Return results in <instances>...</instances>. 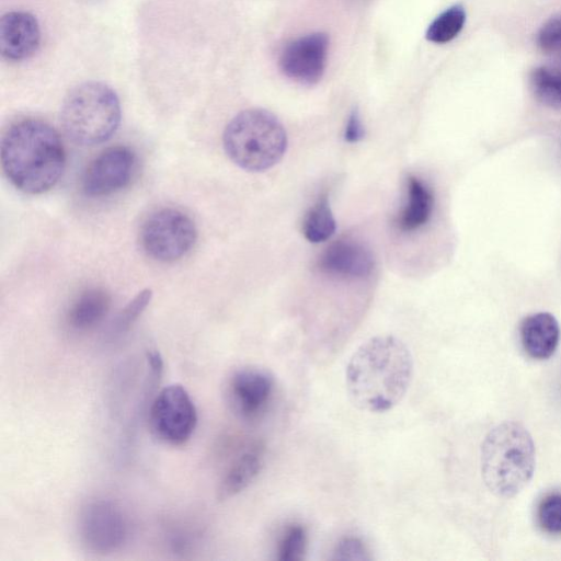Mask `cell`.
<instances>
[{"label": "cell", "mask_w": 561, "mask_h": 561, "mask_svg": "<svg viewBox=\"0 0 561 561\" xmlns=\"http://www.w3.org/2000/svg\"><path fill=\"white\" fill-rule=\"evenodd\" d=\"M264 460L265 446L262 443L247 446L224 473L217 489V499L226 501L245 490L260 474Z\"/></svg>", "instance_id": "5bb4252c"}, {"label": "cell", "mask_w": 561, "mask_h": 561, "mask_svg": "<svg viewBox=\"0 0 561 561\" xmlns=\"http://www.w3.org/2000/svg\"><path fill=\"white\" fill-rule=\"evenodd\" d=\"M197 229L183 210L162 207L150 213L140 228V244L146 254L160 262H174L194 247Z\"/></svg>", "instance_id": "8992f818"}, {"label": "cell", "mask_w": 561, "mask_h": 561, "mask_svg": "<svg viewBox=\"0 0 561 561\" xmlns=\"http://www.w3.org/2000/svg\"><path fill=\"white\" fill-rule=\"evenodd\" d=\"M335 227V219L328 197L322 195L306 213L302 220V233L308 241L318 243L331 238Z\"/></svg>", "instance_id": "d6986e66"}, {"label": "cell", "mask_w": 561, "mask_h": 561, "mask_svg": "<svg viewBox=\"0 0 561 561\" xmlns=\"http://www.w3.org/2000/svg\"><path fill=\"white\" fill-rule=\"evenodd\" d=\"M222 146L229 159L238 167L250 172H262L284 157L287 134L271 112L248 108L227 124Z\"/></svg>", "instance_id": "277c9868"}, {"label": "cell", "mask_w": 561, "mask_h": 561, "mask_svg": "<svg viewBox=\"0 0 561 561\" xmlns=\"http://www.w3.org/2000/svg\"><path fill=\"white\" fill-rule=\"evenodd\" d=\"M536 466V449L528 430L518 422L494 426L481 446V473L494 495L510 499L530 481Z\"/></svg>", "instance_id": "3957f363"}, {"label": "cell", "mask_w": 561, "mask_h": 561, "mask_svg": "<svg viewBox=\"0 0 561 561\" xmlns=\"http://www.w3.org/2000/svg\"><path fill=\"white\" fill-rule=\"evenodd\" d=\"M308 535L304 525H288L277 543L276 552L279 561H301L307 550Z\"/></svg>", "instance_id": "44dd1931"}, {"label": "cell", "mask_w": 561, "mask_h": 561, "mask_svg": "<svg viewBox=\"0 0 561 561\" xmlns=\"http://www.w3.org/2000/svg\"><path fill=\"white\" fill-rule=\"evenodd\" d=\"M519 334L527 355L542 360L554 354L560 342L561 330L553 314L537 312L523 320Z\"/></svg>", "instance_id": "9a60e30c"}, {"label": "cell", "mask_w": 561, "mask_h": 561, "mask_svg": "<svg viewBox=\"0 0 561 561\" xmlns=\"http://www.w3.org/2000/svg\"><path fill=\"white\" fill-rule=\"evenodd\" d=\"M365 134L360 115L357 108H353L348 115L345 129L344 140L354 144L363 139Z\"/></svg>", "instance_id": "484cf974"}, {"label": "cell", "mask_w": 561, "mask_h": 561, "mask_svg": "<svg viewBox=\"0 0 561 561\" xmlns=\"http://www.w3.org/2000/svg\"><path fill=\"white\" fill-rule=\"evenodd\" d=\"M329 36L324 32H312L287 43L278 57L280 71L289 79L314 84L327 68Z\"/></svg>", "instance_id": "30bf717a"}, {"label": "cell", "mask_w": 561, "mask_h": 561, "mask_svg": "<svg viewBox=\"0 0 561 561\" xmlns=\"http://www.w3.org/2000/svg\"><path fill=\"white\" fill-rule=\"evenodd\" d=\"M65 149L48 123L25 118L12 124L1 140V164L8 180L21 192L42 194L62 175Z\"/></svg>", "instance_id": "7a4b0ae2"}, {"label": "cell", "mask_w": 561, "mask_h": 561, "mask_svg": "<svg viewBox=\"0 0 561 561\" xmlns=\"http://www.w3.org/2000/svg\"><path fill=\"white\" fill-rule=\"evenodd\" d=\"M539 526L548 534H561V493L546 495L537 511Z\"/></svg>", "instance_id": "603a6c76"}, {"label": "cell", "mask_w": 561, "mask_h": 561, "mask_svg": "<svg viewBox=\"0 0 561 561\" xmlns=\"http://www.w3.org/2000/svg\"><path fill=\"white\" fill-rule=\"evenodd\" d=\"M332 559L339 561H365L370 560L371 557L362 539L347 536L336 543Z\"/></svg>", "instance_id": "cb8c5ba5"}, {"label": "cell", "mask_w": 561, "mask_h": 561, "mask_svg": "<svg viewBox=\"0 0 561 561\" xmlns=\"http://www.w3.org/2000/svg\"><path fill=\"white\" fill-rule=\"evenodd\" d=\"M122 108L116 92L104 82L85 81L65 96L59 114L65 135L81 146L108 140L117 130Z\"/></svg>", "instance_id": "5b68a950"}, {"label": "cell", "mask_w": 561, "mask_h": 561, "mask_svg": "<svg viewBox=\"0 0 561 561\" xmlns=\"http://www.w3.org/2000/svg\"><path fill=\"white\" fill-rule=\"evenodd\" d=\"M130 535V523L119 504L106 499L88 502L79 515V537L94 553L106 554L121 549Z\"/></svg>", "instance_id": "9c48e42d"}, {"label": "cell", "mask_w": 561, "mask_h": 561, "mask_svg": "<svg viewBox=\"0 0 561 561\" xmlns=\"http://www.w3.org/2000/svg\"><path fill=\"white\" fill-rule=\"evenodd\" d=\"M413 374V356L407 344L394 335H376L351 355L345 367V388L357 409L385 413L402 401Z\"/></svg>", "instance_id": "6da1fadb"}, {"label": "cell", "mask_w": 561, "mask_h": 561, "mask_svg": "<svg viewBox=\"0 0 561 561\" xmlns=\"http://www.w3.org/2000/svg\"><path fill=\"white\" fill-rule=\"evenodd\" d=\"M196 424L195 404L186 389L179 383L162 388L150 404V433L165 445H184L194 433Z\"/></svg>", "instance_id": "52a82bcc"}, {"label": "cell", "mask_w": 561, "mask_h": 561, "mask_svg": "<svg viewBox=\"0 0 561 561\" xmlns=\"http://www.w3.org/2000/svg\"><path fill=\"white\" fill-rule=\"evenodd\" d=\"M535 98L543 105L561 110V67L538 66L529 73Z\"/></svg>", "instance_id": "ac0fdd59"}, {"label": "cell", "mask_w": 561, "mask_h": 561, "mask_svg": "<svg viewBox=\"0 0 561 561\" xmlns=\"http://www.w3.org/2000/svg\"><path fill=\"white\" fill-rule=\"evenodd\" d=\"M434 196L431 188L419 178L410 175L407 184V201L399 213L397 226L402 231H414L431 218Z\"/></svg>", "instance_id": "2e32d148"}, {"label": "cell", "mask_w": 561, "mask_h": 561, "mask_svg": "<svg viewBox=\"0 0 561 561\" xmlns=\"http://www.w3.org/2000/svg\"><path fill=\"white\" fill-rule=\"evenodd\" d=\"M321 272L343 278H363L374 268V257L363 243L350 239L331 243L320 255Z\"/></svg>", "instance_id": "4fadbf2b"}, {"label": "cell", "mask_w": 561, "mask_h": 561, "mask_svg": "<svg viewBox=\"0 0 561 561\" xmlns=\"http://www.w3.org/2000/svg\"><path fill=\"white\" fill-rule=\"evenodd\" d=\"M135 165L136 156L128 147H110L87 167L82 178V190L88 196L93 197L113 194L130 182Z\"/></svg>", "instance_id": "8fae6325"}, {"label": "cell", "mask_w": 561, "mask_h": 561, "mask_svg": "<svg viewBox=\"0 0 561 561\" xmlns=\"http://www.w3.org/2000/svg\"><path fill=\"white\" fill-rule=\"evenodd\" d=\"M559 154H560V158H561V142H560V146H559Z\"/></svg>", "instance_id": "4316f807"}, {"label": "cell", "mask_w": 561, "mask_h": 561, "mask_svg": "<svg viewBox=\"0 0 561 561\" xmlns=\"http://www.w3.org/2000/svg\"><path fill=\"white\" fill-rule=\"evenodd\" d=\"M465 23V8L461 4H454L432 21L426 30L425 37L435 44H446L461 32Z\"/></svg>", "instance_id": "ffe728a7"}, {"label": "cell", "mask_w": 561, "mask_h": 561, "mask_svg": "<svg viewBox=\"0 0 561 561\" xmlns=\"http://www.w3.org/2000/svg\"><path fill=\"white\" fill-rule=\"evenodd\" d=\"M536 41L545 51L561 50V15L547 20L539 28Z\"/></svg>", "instance_id": "d4e9b609"}, {"label": "cell", "mask_w": 561, "mask_h": 561, "mask_svg": "<svg viewBox=\"0 0 561 561\" xmlns=\"http://www.w3.org/2000/svg\"><path fill=\"white\" fill-rule=\"evenodd\" d=\"M151 298V289L146 288L139 291L115 318L110 331L111 336H119L128 331L147 308Z\"/></svg>", "instance_id": "7402d4cb"}, {"label": "cell", "mask_w": 561, "mask_h": 561, "mask_svg": "<svg viewBox=\"0 0 561 561\" xmlns=\"http://www.w3.org/2000/svg\"><path fill=\"white\" fill-rule=\"evenodd\" d=\"M276 390L274 375L266 368L247 365L237 368L225 386L230 412L244 423L260 421L268 411Z\"/></svg>", "instance_id": "ba28073f"}, {"label": "cell", "mask_w": 561, "mask_h": 561, "mask_svg": "<svg viewBox=\"0 0 561 561\" xmlns=\"http://www.w3.org/2000/svg\"><path fill=\"white\" fill-rule=\"evenodd\" d=\"M111 297L102 288H88L71 305L67 321L76 331H88L98 325L107 314Z\"/></svg>", "instance_id": "e0dca14e"}, {"label": "cell", "mask_w": 561, "mask_h": 561, "mask_svg": "<svg viewBox=\"0 0 561 561\" xmlns=\"http://www.w3.org/2000/svg\"><path fill=\"white\" fill-rule=\"evenodd\" d=\"M42 32L34 14L23 10L5 12L0 18V54L3 59L20 62L39 48Z\"/></svg>", "instance_id": "7c38bea8"}]
</instances>
